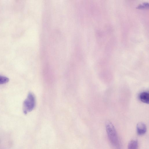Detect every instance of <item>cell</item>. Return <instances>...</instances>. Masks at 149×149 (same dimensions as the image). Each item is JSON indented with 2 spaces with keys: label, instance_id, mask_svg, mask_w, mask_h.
Returning <instances> with one entry per match:
<instances>
[{
  "label": "cell",
  "instance_id": "6da1fadb",
  "mask_svg": "<svg viewBox=\"0 0 149 149\" xmlns=\"http://www.w3.org/2000/svg\"><path fill=\"white\" fill-rule=\"evenodd\" d=\"M106 129L109 139L112 145L116 149H120V145L116 129L110 121L106 123Z\"/></svg>",
  "mask_w": 149,
  "mask_h": 149
},
{
  "label": "cell",
  "instance_id": "7a4b0ae2",
  "mask_svg": "<svg viewBox=\"0 0 149 149\" xmlns=\"http://www.w3.org/2000/svg\"><path fill=\"white\" fill-rule=\"evenodd\" d=\"M36 104V100L34 95L29 93L24 101L23 105V110L25 114L31 111L34 108Z\"/></svg>",
  "mask_w": 149,
  "mask_h": 149
},
{
  "label": "cell",
  "instance_id": "3957f363",
  "mask_svg": "<svg viewBox=\"0 0 149 149\" xmlns=\"http://www.w3.org/2000/svg\"><path fill=\"white\" fill-rule=\"evenodd\" d=\"M136 131L137 134L140 135L144 134L146 131V127L143 123L139 122L136 125Z\"/></svg>",
  "mask_w": 149,
  "mask_h": 149
},
{
  "label": "cell",
  "instance_id": "277c9868",
  "mask_svg": "<svg viewBox=\"0 0 149 149\" xmlns=\"http://www.w3.org/2000/svg\"><path fill=\"white\" fill-rule=\"evenodd\" d=\"M139 98L142 102L146 104H148L149 102L148 92L146 91L141 92L139 95Z\"/></svg>",
  "mask_w": 149,
  "mask_h": 149
},
{
  "label": "cell",
  "instance_id": "5b68a950",
  "mask_svg": "<svg viewBox=\"0 0 149 149\" xmlns=\"http://www.w3.org/2000/svg\"><path fill=\"white\" fill-rule=\"evenodd\" d=\"M138 142L135 139L131 140L129 143L128 146V149H137Z\"/></svg>",
  "mask_w": 149,
  "mask_h": 149
},
{
  "label": "cell",
  "instance_id": "8992f818",
  "mask_svg": "<svg viewBox=\"0 0 149 149\" xmlns=\"http://www.w3.org/2000/svg\"><path fill=\"white\" fill-rule=\"evenodd\" d=\"M9 81L8 78L3 76L0 75V84L6 83Z\"/></svg>",
  "mask_w": 149,
  "mask_h": 149
},
{
  "label": "cell",
  "instance_id": "52a82bcc",
  "mask_svg": "<svg viewBox=\"0 0 149 149\" xmlns=\"http://www.w3.org/2000/svg\"><path fill=\"white\" fill-rule=\"evenodd\" d=\"M148 7V3H143V4L141 5H139L138 7L139 8H147V7Z\"/></svg>",
  "mask_w": 149,
  "mask_h": 149
}]
</instances>
